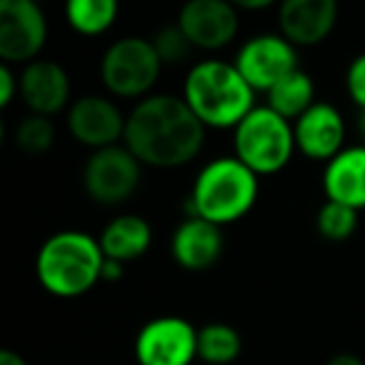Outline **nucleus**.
Returning <instances> with one entry per match:
<instances>
[{
	"label": "nucleus",
	"instance_id": "f257e3e1",
	"mask_svg": "<svg viewBox=\"0 0 365 365\" xmlns=\"http://www.w3.org/2000/svg\"><path fill=\"white\" fill-rule=\"evenodd\" d=\"M133 155L150 168H180L205 145V125L185 98L148 96L130 110L123 138Z\"/></svg>",
	"mask_w": 365,
	"mask_h": 365
},
{
	"label": "nucleus",
	"instance_id": "f03ea898",
	"mask_svg": "<svg viewBox=\"0 0 365 365\" xmlns=\"http://www.w3.org/2000/svg\"><path fill=\"white\" fill-rule=\"evenodd\" d=\"M255 91L240 76L235 63L200 61L190 68L182 86V98L205 128H238L253 110Z\"/></svg>",
	"mask_w": 365,
	"mask_h": 365
},
{
	"label": "nucleus",
	"instance_id": "7ed1b4c3",
	"mask_svg": "<svg viewBox=\"0 0 365 365\" xmlns=\"http://www.w3.org/2000/svg\"><path fill=\"white\" fill-rule=\"evenodd\" d=\"M101 240L81 230H61L41 245L36 258V275L41 285L56 298L86 295L103 275Z\"/></svg>",
	"mask_w": 365,
	"mask_h": 365
},
{
	"label": "nucleus",
	"instance_id": "20e7f679",
	"mask_svg": "<svg viewBox=\"0 0 365 365\" xmlns=\"http://www.w3.org/2000/svg\"><path fill=\"white\" fill-rule=\"evenodd\" d=\"M258 200V175L238 158L210 160L198 173L185 208L188 218H205L215 225H230L245 218Z\"/></svg>",
	"mask_w": 365,
	"mask_h": 365
},
{
	"label": "nucleus",
	"instance_id": "39448f33",
	"mask_svg": "<svg viewBox=\"0 0 365 365\" xmlns=\"http://www.w3.org/2000/svg\"><path fill=\"white\" fill-rule=\"evenodd\" d=\"M235 158L255 175H273L290 163L295 148V133L290 120L273 108H253L233 133Z\"/></svg>",
	"mask_w": 365,
	"mask_h": 365
},
{
	"label": "nucleus",
	"instance_id": "423d86ee",
	"mask_svg": "<svg viewBox=\"0 0 365 365\" xmlns=\"http://www.w3.org/2000/svg\"><path fill=\"white\" fill-rule=\"evenodd\" d=\"M160 68L163 63L150 41L128 36L108 46L101 61V78L110 96L143 98L158 83Z\"/></svg>",
	"mask_w": 365,
	"mask_h": 365
},
{
	"label": "nucleus",
	"instance_id": "0eeeda50",
	"mask_svg": "<svg viewBox=\"0 0 365 365\" xmlns=\"http://www.w3.org/2000/svg\"><path fill=\"white\" fill-rule=\"evenodd\" d=\"M143 163L133 155L125 143L93 150L83 170V185L91 200L101 205H120L140 185Z\"/></svg>",
	"mask_w": 365,
	"mask_h": 365
},
{
	"label": "nucleus",
	"instance_id": "6e6552de",
	"mask_svg": "<svg viewBox=\"0 0 365 365\" xmlns=\"http://www.w3.org/2000/svg\"><path fill=\"white\" fill-rule=\"evenodd\" d=\"M48 41V21L38 0H0V58L28 66Z\"/></svg>",
	"mask_w": 365,
	"mask_h": 365
},
{
	"label": "nucleus",
	"instance_id": "1a4fd4ad",
	"mask_svg": "<svg viewBox=\"0 0 365 365\" xmlns=\"http://www.w3.org/2000/svg\"><path fill=\"white\" fill-rule=\"evenodd\" d=\"M198 358V328L178 315H163L138 330L135 360L140 365H190Z\"/></svg>",
	"mask_w": 365,
	"mask_h": 365
},
{
	"label": "nucleus",
	"instance_id": "9d476101",
	"mask_svg": "<svg viewBox=\"0 0 365 365\" xmlns=\"http://www.w3.org/2000/svg\"><path fill=\"white\" fill-rule=\"evenodd\" d=\"M235 68L253 91L268 93L278 81L298 71V48L285 36L263 33L243 43L235 56Z\"/></svg>",
	"mask_w": 365,
	"mask_h": 365
},
{
	"label": "nucleus",
	"instance_id": "9b49d317",
	"mask_svg": "<svg viewBox=\"0 0 365 365\" xmlns=\"http://www.w3.org/2000/svg\"><path fill=\"white\" fill-rule=\"evenodd\" d=\"M178 26L193 48L220 51L238 36V8L230 0H188L178 13Z\"/></svg>",
	"mask_w": 365,
	"mask_h": 365
},
{
	"label": "nucleus",
	"instance_id": "f8f14e48",
	"mask_svg": "<svg viewBox=\"0 0 365 365\" xmlns=\"http://www.w3.org/2000/svg\"><path fill=\"white\" fill-rule=\"evenodd\" d=\"M125 120L120 108L110 98L83 96L68 110V130L81 145L93 150L118 145L125 138Z\"/></svg>",
	"mask_w": 365,
	"mask_h": 365
},
{
	"label": "nucleus",
	"instance_id": "ddd939ff",
	"mask_svg": "<svg viewBox=\"0 0 365 365\" xmlns=\"http://www.w3.org/2000/svg\"><path fill=\"white\" fill-rule=\"evenodd\" d=\"M278 23L295 48L318 46L338 23V0H280Z\"/></svg>",
	"mask_w": 365,
	"mask_h": 365
},
{
	"label": "nucleus",
	"instance_id": "4468645a",
	"mask_svg": "<svg viewBox=\"0 0 365 365\" xmlns=\"http://www.w3.org/2000/svg\"><path fill=\"white\" fill-rule=\"evenodd\" d=\"M295 148L308 160L328 163L343 150L345 123L338 108L330 103H315L293 123Z\"/></svg>",
	"mask_w": 365,
	"mask_h": 365
},
{
	"label": "nucleus",
	"instance_id": "2eb2a0df",
	"mask_svg": "<svg viewBox=\"0 0 365 365\" xmlns=\"http://www.w3.org/2000/svg\"><path fill=\"white\" fill-rule=\"evenodd\" d=\"M21 98L31 113L56 115L71 101V78L56 61L36 58L21 73Z\"/></svg>",
	"mask_w": 365,
	"mask_h": 365
},
{
	"label": "nucleus",
	"instance_id": "dca6fc26",
	"mask_svg": "<svg viewBox=\"0 0 365 365\" xmlns=\"http://www.w3.org/2000/svg\"><path fill=\"white\" fill-rule=\"evenodd\" d=\"M225 250L223 228L205 218H188L175 228L170 240V253L180 268L200 270L213 268Z\"/></svg>",
	"mask_w": 365,
	"mask_h": 365
},
{
	"label": "nucleus",
	"instance_id": "f3484780",
	"mask_svg": "<svg viewBox=\"0 0 365 365\" xmlns=\"http://www.w3.org/2000/svg\"><path fill=\"white\" fill-rule=\"evenodd\" d=\"M323 190L328 200L355 210L365 208V145L343 148L333 160L325 163Z\"/></svg>",
	"mask_w": 365,
	"mask_h": 365
},
{
	"label": "nucleus",
	"instance_id": "a211bd4d",
	"mask_svg": "<svg viewBox=\"0 0 365 365\" xmlns=\"http://www.w3.org/2000/svg\"><path fill=\"white\" fill-rule=\"evenodd\" d=\"M101 248L106 258L120 260V263H130L148 253L153 240V230L145 218L140 215H120L113 218L110 223L103 228L101 233Z\"/></svg>",
	"mask_w": 365,
	"mask_h": 365
},
{
	"label": "nucleus",
	"instance_id": "6ab92c4d",
	"mask_svg": "<svg viewBox=\"0 0 365 365\" xmlns=\"http://www.w3.org/2000/svg\"><path fill=\"white\" fill-rule=\"evenodd\" d=\"M315 106L313 78L305 71H293L268 91V108H273L285 120H298L308 108Z\"/></svg>",
	"mask_w": 365,
	"mask_h": 365
},
{
	"label": "nucleus",
	"instance_id": "aec40b11",
	"mask_svg": "<svg viewBox=\"0 0 365 365\" xmlns=\"http://www.w3.org/2000/svg\"><path fill=\"white\" fill-rule=\"evenodd\" d=\"M243 353V338L228 323H208L198 330V358L208 365H230Z\"/></svg>",
	"mask_w": 365,
	"mask_h": 365
},
{
	"label": "nucleus",
	"instance_id": "412c9836",
	"mask_svg": "<svg viewBox=\"0 0 365 365\" xmlns=\"http://www.w3.org/2000/svg\"><path fill=\"white\" fill-rule=\"evenodd\" d=\"M66 18L81 36H101L115 23L118 0H66Z\"/></svg>",
	"mask_w": 365,
	"mask_h": 365
},
{
	"label": "nucleus",
	"instance_id": "4be33fe9",
	"mask_svg": "<svg viewBox=\"0 0 365 365\" xmlns=\"http://www.w3.org/2000/svg\"><path fill=\"white\" fill-rule=\"evenodd\" d=\"M315 228L330 243H343L358 230V210L335 200H325L315 215Z\"/></svg>",
	"mask_w": 365,
	"mask_h": 365
},
{
	"label": "nucleus",
	"instance_id": "5701e85b",
	"mask_svg": "<svg viewBox=\"0 0 365 365\" xmlns=\"http://www.w3.org/2000/svg\"><path fill=\"white\" fill-rule=\"evenodd\" d=\"M16 145L28 155H43L56 143V125L48 115L31 113L16 125Z\"/></svg>",
	"mask_w": 365,
	"mask_h": 365
},
{
	"label": "nucleus",
	"instance_id": "b1692460",
	"mask_svg": "<svg viewBox=\"0 0 365 365\" xmlns=\"http://www.w3.org/2000/svg\"><path fill=\"white\" fill-rule=\"evenodd\" d=\"M153 48H155L158 58H160L163 66H175V63H182L190 53L195 51L193 43L188 41V36L182 33V28L178 26H165L150 38Z\"/></svg>",
	"mask_w": 365,
	"mask_h": 365
},
{
	"label": "nucleus",
	"instance_id": "393cba45",
	"mask_svg": "<svg viewBox=\"0 0 365 365\" xmlns=\"http://www.w3.org/2000/svg\"><path fill=\"white\" fill-rule=\"evenodd\" d=\"M345 88H348V96L360 110H365V53L353 58V63L348 66L345 73Z\"/></svg>",
	"mask_w": 365,
	"mask_h": 365
},
{
	"label": "nucleus",
	"instance_id": "a878e982",
	"mask_svg": "<svg viewBox=\"0 0 365 365\" xmlns=\"http://www.w3.org/2000/svg\"><path fill=\"white\" fill-rule=\"evenodd\" d=\"M16 93H21V78L13 73V66L3 63L0 66V108L11 106Z\"/></svg>",
	"mask_w": 365,
	"mask_h": 365
},
{
	"label": "nucleus",
	"instance_id": "bb28decb",
	"mask_svg": "<svg viewBox=\"0 0 365 365\" xmlns=\"http://www.w3.org/2000/svg\"><path fill=\"white\" fill-rule=\"evenodd\" d=\"M123 270H125V263H120V260H113V258H106L101 280H106V283H115V280L123 278Z\"/></svg>",
	"mask_w": 365,
	"mask_h": 365
},
{
	"label": "nucleus",
	"instance_id": "cd10ccee",
	"mask_svg": "<svg viewBox=\"0 0 365 365\" xmlns=\"http://www.w3.org/2000/svg\"><path fill=\"white\" fill-rule=\"evenodd\" d=\"M238 11H265V8L275 6L280 0H230Z\"/></svg>",
	"mask_w": 365,
	"mask_h": 365
},
{
	"label": "nucleus",
	"instance_id": "c85d7f7f",
	"mask_svg": "<svg viewBox=\"0 0 365 365\" xmlns=\"http://www.w3.org/2000/svg\"><path fill=\"white\" fill-rule=\"evenodd\" d=\"M325 365H365V360L353 353H338V355H333Z\"/></svg>",
	"mask_w": 365,
	"mask_h": 365
},
{
	"label": "nucleus",
	"instance_id": "c756f323",
	"mask_svg": "<svg viewBox=\"0 0 365 365\" xmlns=\"http://www.w3.org/2000/svg\"><path fill=\"white\" fill-rule=\"evenodd\" d=\"M0 365H28V363H26V358H23L21 353L6 348V350H0Z\"/></svg>",
	"mask_w": 365,
	"mask_h": 365
},
{
	"label": "nucleus",
	"instance_id": "7c9ffc66",
	"mask_svg": "<svg viewBox=\"0 0 365 365\" xmlns=\"http://www.w3.org/2000/svg\"><path fill=\"white\" fill-rule=\"evenodd\" d=\"M358 130H360V135L365 138V110H360V118H358Z\"/></svg>",
	"mask_w": 365,
	"mask_h": 365
}]
</instances>
